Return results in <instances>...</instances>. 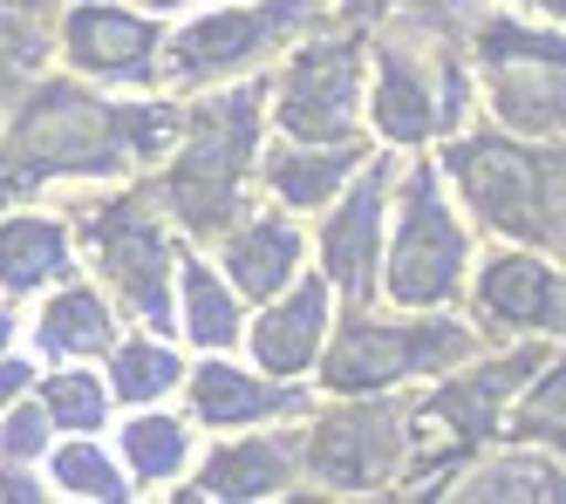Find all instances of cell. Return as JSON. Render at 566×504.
I'll return each mask as SVG.
<instances>
[{"label":"cell","instance_id":"d6986e66","mask_svg":"<svg viewBox=\"0 0 566 504\" xmlns=\"http://www.w3.org/2000/svg\"><path fill=\"white\" fill-rule=\"evenodd\" d=\"M505 375L512 368H492V375H478V382H458V389H443L430 409L443 416V423H458V437H492V409L505 396Z\"/></svg>","mask_w":566,"mask_h":504},{"label":"cell","instance_id":"4dcf8cb0","mask_svg":"<svg viewBox=\"0 0 566 504\" xmlns=\"http://www.w3.org/2000/svg\"><path fill=\"white\" fill-rule=\"evenodd\" d=\"M0 342H8V321H0Z\"/></svg>","mask_w":566,"mask_h":504},{"label":"cell","instance_id":"6da1fadb","mask_svg":"<svg viewBox=\"0 0 566 504\" xmlns=\"http://www.w3.org/2000/svg\"><path fill=\"white\" fill-rule=\"evenodd\" d=\"M451 171L464 178L471 204L492 225L518 232V239H559V178L546 164H533L512 144H458Z\"/></svg>","mask_w":566,"mask_h":504},{"label":"cell","instance_id":"4fadbf2b","mask_svg":"<svg viewBox=\"0 0 566 504\" xmlns=\"http://www.w3.org/2000/svg\"><path fill=\"white\" fill-rule=\"evenodd\" d=\"M294 252H301L294 225H280V219H273V225L239 232V239H232V252H226V266H232V280L247 286V293H273V286H287Z\"/></svg>","mask_w":566,"mask_h":504},{"label":"cell","instance_id":"2e32d148","mask_svg":"<svg viewBox=\"0 0 566 504\" xmlns=\"http://www.w3.org/2000/svg\"><path fill=\"white\" fill-rule=\"evenodd\" d=\"M191 396H198V416H206V423H253V416L280 409V396L260 389V382H247L239 368H206L191 382Z\"/></svg>","mask_w":566,"mask_h":504},{"label":"cell","instance_id":"8992f818","mask_svg":"<svg viewBox=\"0 0 566 504\" xmlns=\"http://www.w3.org/2000/svg\"><path fill=\"white\" fill-rule=\"evenodd\" d=\"M396 456V416L389 409H361V416H342L314 437V471L321 484H342V491H361L389 471Z\"/></svg>","mask_w":566,"mask_h":504},{"label":"cell","instance_id":"f546056e","mask_svg":"<svg viewBox=\"0 0 566 504\" xmlns=\"http://www.w3.org/2000/svg\"><path fill=\"white\" fill-rule=\"evenodd\" d=\"M0 497H42V491H34L28 477H0Z\"/></svg>","mask_w":566,"mask_h":504},{"label":"cell","instance_id":"3957f363","mask_svg":"<svg viewBox=\"0 0 566 504\" xmlns=\"http://www.w3.org/2000/svg\"><path fill=\"white\" fill-rule=\"evenodd\" d=\"M458 260H464V239L443 219L430 171H417L410 178V219H402V245H396V280H389L396 301H410V307L443 301L458 286Z\"/></svg>","mask_w":566,"mask_h":504},{"label":"cell","instance_id":"7a4b0ae2","mask_svg":"<svg viewBox=\"0 0 566 504\" xmlns=\"http://www.w3.org/2000/svg\"><path fill=\"white\" fill-rule=\"evenodd\" d=\"M247 150H253V96H226V103H212L198 116L191 150L171 171V204H178L185 225L212 232V225L232 219V185H239Z\"/></svg>","mask_w":566,"mask_h":504},{"label":"cell","instance_id":"cb8c5ba5","mask_svg":"<svg viewBox=\"0 0 566 504\" xmlns=\"http://www.w3.org/2000/svg\"><path fill=\"white\" fill-rule=\"evenodd\" d=\"M178 382V361L157 348V342H137V348H124L116 355V389H124L130 402H144V396H165Z\"/></svg>","mask_w":566,"mask_h":504},{"label":"cell","instance_id":"ac0fdd59","mask_svg":"<svg viewBox=\"0 0 566 504\" xmlns=\"http://www.w3.org/2000/svg\"><path fill=\"white\" fill-rule=\"evenodd\" d=\"M280 484V450L266 443H239V450H219L206 464V491L212 497H260Z\"/></svg>","mask_w":566,"mask_h":504},{"label":"cell","instance_id":"9a60e30c","mask_svg":"<svg viewBox=\"0 0 566 504\" xmlns=\"http://www.w3.org/2000/svg\"><path fill=\"white\" fill-rule=\"evenodd\" d=\"M49 273H62V232L49 219L0 225V280H8V286H34Z\"/></svg>","mask_w":566,"mask_h":504},{"label":"cell","instance_id":"d4e9b609","mask_svg":"<svg viewBox=\"0 0 566 504\" xmlns=\"http://www.w3.org/2000/svg\"><path fill=\"white\" fill-rule=\"evenodd\" d=\"M55 477H62V491H75V497H124V477H116V471L103 464V450H90V443H69V450L55 456Z\"/></svg>","mask_w":566,"mask_h":504},{"label":"cell","instance_id":"7c38bea8","mask_svg":"<svg viewBox=\"0 0 566 504\" xmlns=\"http://www.w3.org/2000/svg\"><path fill=\"white\" fill-rule=\"evenodd\" d=\"M321 321H328V293H321V286H301L280 314H266V321H260V334H253L260 361H266V368H280V375L307 368V355H314V342H321Z\"/></svg>","mask_w":566,"mask_h":504},{"label":"cell","instance_id":"e0dca14e","mask_svg":"<svg viewBox=\"0 0 566 504\" xmlns=\"http://www.w3.org/2000/svg\"><path fill=\"white\" fill-rule=\"evenodd\" d=\"M42 342H49L55 355H96V348L109 342L103 301H96V293H62V301L42 314Z\"/></svg>","mask_w":566,"mask_h":504},{"label":"cell","instance_id":"9c48e42d","mask_svg":"<svg viewBox=\"0 0 566 504\" xmlns=\"http://www.w3.org/2000/svg\"><path fill=\"white\" fill-rule=\"evenodd\" d=\"M301 14V0H287V8H253V14H212V21H198L185 41H178V69H191V75H206V69H226V62H239V55H253L260 41L280 28V21H294Z\"/></svg>","mask_w":566,"mask_h":504},{"label":"cell","instance_id":"7402d4cb","mask_svg":"<svg viewBox=\"0 0 566 504\" xmlns=\"http://www.w3.org/2000/svg\"><path fill=\"white\" fill-rule=\"evenodd\" d=\"M342 178H348V157L342 150H328V157H280L273 164V185L287 191L294 204H321Z\"/></svg>","mask_w":566,"mask_h":504},{"label":"cell","instance_id":"30bf717a","mask_svg":"<svg viewBox=\"0 0 566 504\" xmlns=\"http://www.w3.org/2000/svg\"><path fill=\"white\" fill-rule=\"evenodd\" d=\"M484 314L512 321V327H553L559 286L539 260H492L484 266Z\"/></svg>","mask_w":566,"mask_h":504},{"label":"cell","instance_id":"8fae6325","mask_svg":"<svg viewBox=\"0 0 566 504\" xmlns=\"http://www.w3.org/2000/svg\"><path fill=\"white\" fill-rule=\"evenodd\" d=\"M376 219H382V171L361 185L348 204H342V219L328 225V266L348 293H369V273H376Z\"/></svg>","mask_w":566,"mask_h":504},{"label":"cell","instance_id":"f1b7e54d","mask_svg":"<svg viewBox=\"0 0 566 504\" xmlns=\"http://www.w3.org/2000/svg\"><path fill=\"white\" fill-rule=\"evenodd\" d=\"M21 382H28V368H21V361H0V402H14Z\"/></svg>","mask_w":566,"mask_h":504},{"label":"cell","instance_id":"5b68a950","mask_svg":"<svg viewBox=\"0 0 566 504\" xmlns=\"http://www.w3.org/2000/svg\"><path fill=\"white\" fill-rule=\"evenodd\" d=\"M355 103V49H314L294 62L287 90H280V123L294 137H335Z\"/></svg>","mask_w":566,"mask_h":504},{"label":"cell","instance_id":"5bb4252c","mask_svg":"<svg viewBox=\"0 0 566 504\" xmlns=\"http://www.w3.org/2000/svg\"><path fill=\"white\" fill-rule=\"evenodd\" d=\"M376 116H382V130H389V137H402V144L430 137V116H437V109H430V82H417L402 55H389V62H382V82H376Z\"/></svg>","mask_w":566,"mask_h":504},{"label":"cell","instance_id":"603a6c76","mask_svg":"<svg viewBox=\"0 0 566 504\" xmlns=\"http://www.w3.org/2000/svg\"><path fill=\"white\" fill-rule=\"evenodd\" d=\"M533 69H539V62H533ZM499 103H505L512 123H525V130H559V75L546 82V90H539L533 75H505V82H499Z\"/></svg>","mask_w":566,"mask_h":504},{"label":"cell","instance_id":"4316f807","mask_svg":"<svg viewBox=\"0 0 566 504\" xmlns=\"http://www.w3.org/2000/svg\"><path fill=\"white\" fill-rule=\"evenodd\" d=\"M518 430H525V437H539V430L553 437V430H559V375H546V396H533V402H525Z\"/></svg>","mask_w":566,"mask_h":504},{"label":"cell","instance_id":"83f0119b","mask_svg":"<svg viewBox=\"0 0 566 504\" xmlns=\"http://www.w3.org/2000/svg\"><path fill=\"white\" fill-rule=\"evenodd\" d=\"M0 443H8V456H34V450L49 443V423H42V409H21L14 423H8V437H0Z\"/></svg>","mask_w":566,"mask_h":504},{"label":"cell","instance_id":"484cf974","mask_svg":"<svg viewBox=\"0 0 566 504\" xmlns=\"http://www.w3.org/2000/svg\"><path fill=\"white\" fill-rule=\"evenodd\" d=\"M49 416L69 423V430H90V423H103V389L90 375H55L49 382Z\"/></svg>","mask_w":566,"mask_h":504},{"label":"cell","instance_id":"ffe728a7","mask_svg":"<svg viewBox=\"0 0 566 504\" xmlns=\"http://www.w3.org/2000/svg\"><path fill=\"white\" fill-rule=\"evenodd\" d=\"M185 314H191V334L206 348H226L232 334H239V321H232V293L206 273V266H185Z\"/></svg>","mask_w":566,"mask_h":504},{"label":"cell","instance_id":"ba28073f","mask_svg":"<svg viewBox=\"0 0 566 504\" xmlns=\"http://www.w3.org/2000/svg\"><path fill=\"white\" fill-rule=\"evenodd\" d=\"M157 49L150 21L137 14H116V8H75L69 14V55L83 69H103V75H137Z\"/></svg>","mask_w":566,"mask_h":504},{"label":"cell","instance_id":"44dd1931","mask_svg":"<svg viewBox=\"0 0 566 504\" xmlns=\"http://www.w3.org/2000/svg\"><path fill=\"white\" fill-rule=\"evenodd\" d=\"M124 450H130V464H137L144 477H171V471L185 464V430L165 423V416H137L130 437H124Z\"/></svg>","mask_w":566,"mask_h":504},{"label":"cell","instance_id":"277c9868","mask_svg":"<svg viewBox=\"0 0 566 504\" xmlns=\"http://www.w3.org/2000/svg\"><path fill=\"white\" fill-rule=\"evenodd\" d=\"M451 355H464V334L458 327H417V334L355 327L348 342L335 348V361H328V382L335 389H376V382H396V375L430 368V361H451Z\"/></svg>","mask_w":566,"mask_h":504},{"label":"cell","instance_id":"52a82bcc","mask_svg":"<svg viewBox=\"0 0 566 504\" xmlns=\"http://www.w3.org/2000/svg\"><path fill=\"white\" fill-rule=\"evenodd\" d=\"M96 252L116 273V286L137 301V314L165 321V239H157V225H144L137 212H103L96 219Z\"/></svg>","mask_w":566,"mask_h":504}]
</instances>
